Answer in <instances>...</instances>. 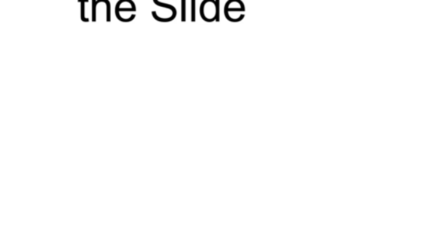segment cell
<instances>
[{"mask_svg": "<svg viewBox=\"0 0 436 245\" xmlns=\"http://www.w3.org/2000/svg\"><path fill=\"white\" fill-rule=\"evenodd\" d=\"M137 6L133 0H118L115 6V16L121 23H131L136 18Z\"/></svg>", "mask_w": 436, "mask_h": 245, "instance_id": "1", "label": "cell"}, {"mask_svg": "<svg viewBox=\"0 0 436 245\" xmlns=\"http://www.w3.org/2000/svg\"><path fill=\"white\" fill-rule=\"evenodd\" d=\"M187 2L186 0H181V21L183 23L186 22L187 10H186Z\"/></svg>", "mask_w": 436, "mask_h": 245, "instance_id": "5", "label": "cell"}, {"mask_svg": "<svg viewBox=\"0 0 436 245\" xmlns=\"http://www.w3.org/2000/svg\"><path fill=\"white\" fill-rule=\"evenodd\" d=\"M216 3V22H220V0H215Z\"/></svg>", "mask_w": 436, "mask_h": 245, "instance_id": "9", "label": "cell"}, {"mask_svg": "<svg viewBox=\"0 0 436 245\" xmlns=\"http://www.w3.org/2000/svg\"><path fill=\"white\" fill-rule=\"evenodd\" d=\"M105 0H92V22L97 21V6L99 3H104Z\"/></svg>", "mask_w": 436, "mask_h": 245, "instance_id": "7", "label": "cell"}, {"mask_svg": "<svg viewBox=\"0 0 436 245\" xmlns=\"http://www.w3.org/2000/svg\"><path fill=\"white\" fill-rule=\"evenodd\" d=\"M191 22H196V0H191Z\"/></svg>", "mask_w": 436, "mask_h": 245, "instance_id": "6", "label": "cell"}, {"mask_svg": "<svg viewBox=\"0 0 436 245\" xmlns=\"http://www.w3.org/2000/svg\"><path fill=\"white\" fill-rule=\"evenodd\" d=\"M153 3H155L157 6L162 7V8L163 9L170 10H172V12H173L177 13L176 7L172 5H170V3H164L162 1H160V0H153Z\"/></svg>", "mask_w": 436, "mask_h": 245, "instance_id": "4", "label": "cell"}, {"mask_svg": "<svg viewBox=\"0 0 436 245\" xmlns=\"http://www.w3.org/2000/svg\"><path fill=\"white\" fill-rule=\"evenodd\" d=\"M246 6L242 0H229L225 6V16L230 23H240L245 18Z\"/></svg>", "mask_w": 436, "mask_h": 245, "instance_id": "2", "label": "cell"}, {"mask_svg": "<svg viewBox=\"0 0 436 245\" xmlns=\"http://www.w3.org/2000/svg\"><path fill=\"white\" fill-rule=\"evenodd\" d=\"M200 14L201 18L207 23L216 22L215 0H203L201 3Z\"/></svg>", "mask_w": 436, "mask_h": 245, "instance_id": "3", "label": "cell"}, {"mask_svg": "<svg viewBox=\"0 0 436 245\" xmlns=\"http://www.w3.org/2000/svg\"><path fill=\"white\" fill-rule=\"evenodd\" d=\"M87 1H88V0H81V7H82L81 18L83 20V22H86V23L89 22V19L86 18V16H85V3Z\"/></svg>", "mask_w": 436, "mask_h": 245, "instance_id": "8", "label": "cell"}]
</instances>
